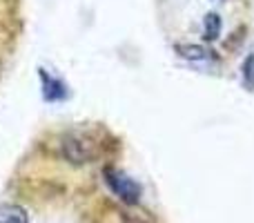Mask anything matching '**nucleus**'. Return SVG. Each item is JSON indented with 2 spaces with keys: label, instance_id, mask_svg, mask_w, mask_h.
<instances>
[{
  "label": "nucleus",
  "instance_id": "f257e3e1",
  "mask_svg": "<svg viewBox=\"0 0 254 223\" xmlns=\"http://www.w3.org/2000/svg\"><path fill=\"white\" fill-rule=\"evenodd\" d=\"M61 152L69 163H89L101 154V148H98V141L92 134L71 132V134H67L63 139Z\"/></svg>",
  "mask_w": 254,
  "mask_h": 223
},
{
  "label": "nucleus",
  "instance_id": "f03ea898",
  "mask_svg": "<svg viewBox=\"0 0 254 223\" xmlns=\"http://www.w3.org/2000/svg\"><path fill=\"white\" fill-rule=\"evenodd\" d=\"M103 176H105L110 190L119 199H123V201L129 203V206H131V203H138V199H140V185L136 183L134 179H129L125 172H121V170H116V167L107 165L105 170H103Z\"/></svg>",
  "mask_w": 254,
  "mask_h": 223
},
{
  "label": "nucleus",
  "instance_id": "7ed1b4c3",
  "mask_svg": "<svg viewBox=\"0 0 254 223\" xmlns=\"http://www.w3.org/2000/svg\"><path fill=\"white\" fill-rule=\"evenodd\" d=\"M40 80H43V96H45V101H58V98H65L67 96L65 85H63L58 78L49 76L45 70H40Z\"/></svg>",
  "mask_w": 254,
  "mask_h": 223
},
{
  "label": "nucleus",
  "instance_id": "20e7f679",
  "mask_svg": "<svg viewBox=\"0 0 254 223\" xmlns=\"http://www.w3.org/2000/svg\"><path fill=\"white\" fill-rule=\"evenodd\" d=\"M0 223H29V217L22 206L4 203V206H0Z\"/></svg>",
  "mask_w": 254,
  "mask_h": 223
},
{
  "label": "nucleus",
  "instance_id": "39448f33",
  "mask_svg": "<svg viewBox=\"0 0 254 223\" xmlns=\"http://www.w3.org/2000/svg\"><path fill=\"white\" fill-rule=\"evenodd\" d=\"M203 36L207 40H216L221 36V18L216 13L205 16V25H203Z\"/></svg>",
  "mask_w": 254,
  "mask_h": 223
},
{
  "label": "nucleus",
  "instance_id": "423d86ee",
  "mask_svg": "<svg viewBox=\"0 0 254 223\" xmlns=\"http://www.w3.org/2000/svg\"><path fill=\"white\" fill-rule=\"evenodd\" d=\"M181 52V56H185V58H192V61H201V58H207V52L203 47H196V45H179L176 47Z\"/></svg>",
  "mask_w": 254,
  "mask_h": 223
},
{
  "label": "nucleus",
  "instance_id": "0eeeda50",
  "mask_svg": "<svg viewBox=\"0 0 254 223\" xmlns=\"http://www.w3.org/2000/svg\"><path fill=\"white\" fill-rule=\"evenodd\" d=\"M243 83L250 92H254V54H250L243 63Z\"/></svg>",
  "mask_w": 254,
  "mask_h": 223
}]
</instances>
